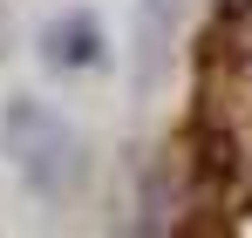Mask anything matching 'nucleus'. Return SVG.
I'll return each instance as SVG.
<instances>
[{
	"instance_id": "1",
	"label": "nucleus",
	"mask_w": 252,
	"mask_h": 238,
	"mask_svg": "<svg viewBox=\"0 0 252 238\" xmlns=\"http://www.w3.org/2000/svg\"><path fill=\"white\" fill-rule=\"evenodd\" d=\"M102 28H95V14H62L55 28L41 34V55L48 68H102Z\"/></svg>"
}]
</instances>
